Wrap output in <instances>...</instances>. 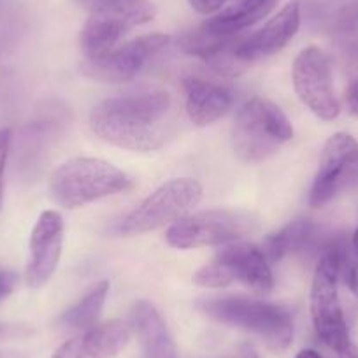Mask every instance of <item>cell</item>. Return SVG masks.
<instances>
[{
	"mask_svg": "<svg viewBox=\"0 0 358 358\" xmlns=\"http://www.w3.org/2000/svg\"><path fill=\"white\" fill-rule=\"evenodd\" d=\"M171 108V95L162 90L113 97L92 109L90 127L113 146L150 153L165 144Z\"/></svg>",
	"mask_w": 358,
	"mask_h": 358,
	"instance_id": "cell-1",
	"label": "cell"
},
{
	"mask_svg": "<svg viewBox=\"0 0 358 358\" xmlns=\"http://www.w3.org/2000/svg\"><path fill=\"white\" fill-rule=\"evenodd\" d=\"M195 308L215 322L255 334L274 350H287L294 341V318L285 306L229 295L199 299Z\"/></svg>",
	"mask_w": 358,
	"mask_h": 358,
	"instance_id": "cell-2",
	"label": "cell"
},
{
	"mask_svg": "<svg viewBox=\"0 0 358 358\" xmlns=\"http://www.w3.org/2000/svg\"><path fill=\"white\" fill-rule=\"evenodd\" d=\"M134 187V179L122 169L99 158H72L53 172L50 195L60 208L76 209L123 194Z\"/></svg>",
	"mask_w": 358,
	"mask_h": 358,
	"instance_id": "cell-3",
	"label": "cell"
},
{
	"mask_svg": "<svg viewBox=\"0 0 358 358\" xmlns=\"http://www.w3.org/2000/svg\"><path fill=\"white\" fill-rule=\"evenodd\" d=\"M294 137V127L281 108L262 97H253L241 108L232 129L234 151L250 164L267 160Z\"/></svg>",
	"mask_w": 358,
	"mask_h": 358,
	"instance_id": "cell-4",
	"label": "cell"
},
{
	"mask_svg": "<svg viewBox=\"0 0 358 358\" xmlns=\"http://www.w3.org/2000/svg\"><path fill=\"white\" fill-rule=\"evenodd\" d=\"M343 239L332 241L323 250L322 258L316 265L311 285V318L316 334L323 344L337 351L351 343L348 323L341 306L339 285L341 278V250Z\"/></svg>",
	"mask_w": 358,
	"mask_h": 358,
	"instance_id": "cell-5",
	"label": "cell"
},
{
	"mask_svg": "<svg viewBox=\"0 0 358 358\" xmlns=\"http://www.w3.org/2000/svg\"><path fill=\"white\" fill-rule=\"evenodd\" d=\"M232 281H241L258 295L273 292V271L260 248L241 241L225 244L211 264L194 274V283L202 288H225Z\"/></svg>",
	"mask_w": 358,
	"mask_h": 358,
	"instance_id": "cell-6",
	"label": "cell"
},
{
	"mask_svg": "<svg viewBox=\"0 0 358 358\" xmlns=\"http://www.w3.org/2000/svg\"><path fill=\"white\" fill-rule=\"evenodd\" d=\"M202 187L192 178L171 179L115 227L118 236H137L178 222L201 202Z\"/></svg>",
	"mask_w": 358,
	"mask_h": 358,
	"instance_id": "cell-7",
	"label": "cell"
},
{
	"mask_svg": "<svg viewBox=\"0 0 358 358\" xmlns=\"http://www.w3.org/2000/svg\"><path fill=\"white\" fill-rule=\"evenodd\" d=\"M253 215L234 209H211L183 216L167 230V243L178 250L225 246L257 230Z\"/></svg>",
	"mask_w": 358,
	"mask_h": 358,
	"instance_id": "cell-8",
	"label": "cell"
},
{
	"mask_svg": "<svg viewBox=\"0 0 358 358\" xmlns=\"http://www.w3.org/2000/svg\"><path fill=\"white\" fill-rule=\"evenodd\" d=\"M355 185H358V141L350 134H334L323 146L309 206L323 208L337 194Z\"/></svg>",
	"mask_w": 358,
	"mask_h": 358,
	"instance_id": "cell-9",
	"label": "cell"
},
{
	"mask_svg": "<svg viewBox=\"0 0 358 358\" xmlns=\"http://www.w3.org/2000/svg\"><path fill=\"white\" fill-rule=\"evenodd\" d=\"M294 88L302 104L323 122L336 120L341 113L334 90L332 65L323 50L308 46L294 62Z\"/></svg>",
	"mask_w": 358,
	"mask_h": 358,
	"instance_id": "cell-10",
	"label": "cell"
},
{
	"mask_svg": "<svg viewBox=\"0 0 358 358\" xmlns=\"http://www.w3.org/2000/svg\"><path fill=\"white\" fill-rule=\"evenodd\" d=\"M171 44L165 34H148L113 48L99 58L86 60L83 65L85 76L102 83H125L136 78L144 65Z\"/></svg>",
	"mask_w": 358,
	"mask_h": 358,
	"instance_id": "cell-11",
	"label": "cell"
},
{
	"mask_svg": "<svg viewBox=\"0 0 358 358\" xmlns=\"http://www.w3.org/2000/svg\"><path fill=\"white\" fill-rule=\"evenodd\" d=\"M64 220L60 213L44 211L34 225L29 243L25 280L30 288H41L55 274L60 262Z\"/></svg>",
	"mask_w": 358,
	"mask_h": 358,
	"instance_id": "cell-12",
	"label": "cell"
},
{
	"mask_svg": "<svg viewBox=\"0 0 358 358\" xmlns=\"http://www.w3.org/2000/svg\"><path fill=\"white\" fill-rule=\"evenodd\" d=\"M299 27H301V2L290 0L262 29L237 41L236 57L244 65L273 57L294 39L295 34L299 32Z\"/></svg>",
	"mask_w": 358,
	"mask_h": 358,
	"instance_id": "cell-13",
	"label": "cell"
},
{
	"mask_svg": "<svg viewBox=\"0 0 358 358\" xmlns=\"http://www.w3.org/2000/svg\"><path fill=\"white\" fill-rule=\"evenodd\" d=\"M130 337V323L122 320L106 322L65 341L51 358H111L129 344Z\"/></svg>",
	"mask_w": 358,
	"mask_h": 358,
	"instance_id": "cell-14",
	"label": "cell"
},
{
	"mask_svg": "<svg viewBox=\"0 0 358 358\" xmlns=\"http://www.w3.org/2000/svg\"><path fill=\"white\" fill-rule=\"evenodd\" d=\"M183 90L187 115L197 127L211 125L232 108V94L216 83L187 78L183 81Z\"/></svg>",
	"mask_w": 358,
	"mask_h": 358,
	"instance_id": "cell-15",
	"label": "cell"
},
{
	"mask_svg": "<svg viewBox=\"0 0 358 358\" xmlns=\"http://www.w3.org/2000/svg\"><path fill=\"white\" fill-rule=\"evenodd\" d=\"M276 4L278 0H230L222 11L206 20L201 29L222 37L239 36L264 20Z\"/></svg>",
	"mask_w": 358,
	"mask_h": 358,
	"instance_id": "cell-16",
	"label": "cell"
},
{
	"mask_svg": "<svg viewBox=\"0 0 358 358\" xmlns=\"http://www.w3.org/2000/svg\"><path fill=\"white\" fill-rule=\"evenodd\" d=\"M134 329L141 339L144 358H176L174 341L160 313L150 302H137L134 308Z\"/></svg>",
	"mask_w": 358,
	"mask_h": 358,
	"instance_id": "cell-17",
	"label": "cell"
},
{
	"mask_svg": "<svg viewBox=\"0 0 358 358\" xmlns=\"http://www.w3.org/2000/svg\"><path fill=\"white\" fill-rule=\"evenodd\" d=\"M132 25L116 16L90 15L81 30V50L86 60L99 58L118 46L120 39L125 36Z\"/></svg>",
	"mask_w": 358,
	"mask_h": 358,
	"instance_id": "cell-18",
	"label": "cell"
},
{
	"mask_svg": "<svg viewBox=\"0 0 358 358\" xmlns=\"http://www.w3.org/2000/svg\"><path fill=\"white\" fill-rule=\"evenodd\" d=\"M313 237H315V225L309 220H295L278 232L265 237L262 253L268 264H278L287 255L304 251L306 248L311 246Z\"/></svg>",
	"mask_w": 358,
	"mask_h": 358,
	"instance_id": "cell-19",
	"label": "cell"
},
{
	"mask_svg": "<svg viewBox=\"0 0 358 358\" xmlns=\"http://www.w3.org/2000/svg\"><path fill=\"white\" fill-rule=\"evenodd\" d=\"M90 15L116 16L134 27L155 18V6L150 0H76Z\"/></svg>",
	"mask_w": 358,
	"mask_h": 358,
	"instance_id": "cell-20",
	"label": "cell"
},
{
	"mask_svg": "<svg viewBox=\"0 0 358 358\" xmlns=\"http://www.w3.org/2000/svg\"><path fill=\"white\" fill-rule=\"evenodd\" d=\"M108 294L109 281H101L90 288L88 294L62 316V325L71 330H86L97 325Z\"/></svg>",
	"mask_w": 358,
	"mask_h": 358,
	"instance_id": "cell-21",
	"label": "cell"
},
{
	"mask_svg": "<svg viewBox=\"0 0 358 358\" xmlns=\"http://www.w3.org/2000/svg\"><path fill=\"white\" fill-rule=\"evenodd\" d=\"M341 276L344 278L351 294L358 297V258L351 253L350 246L344 250L341 257Z\"/></svg>",
	"mask_w": 358,
	"mask_h": 358,
	"instance_id": "cell-22",
	"label": "cell"
},
{
	"mask_svg": "<svg viewBox=\"0 0 358 358\" xmlns=\"http://www.w3.org/2000/svg\"><path fill=\"white\" fill-rule=\"evenodd\" d=\"M9 146H11V130H0V208H2V197H4V171L8 162Z\"/></svg>",
	"mask_w": 358,
	"mask_h": 358,
	"instance_id": "cell-23",
	"label": "cell"
},
{
	"mask_svg": "<svg viewBox=\"0 0 358 358\" xmlns=\"http://www.w3.org/2000/svg\"><path fill=\"white\" fill-rule=\"evenodd\" d=\"M230 0H190L192 8L201 15H216L222 11Z\"/></svg>",
	"mask_w": 358,
	"mask_h": 358,
	"instance_id": "cell-24",
	"label": "cell"
},
{
	"mask_svg": "<svg viewBox=\"0 0 358 358\" xmlns=\"http://www.w3.org/2000/svg\"><path fill=\"white\" fill-rule=\"evenodd\" d=\"M344 101H346L348 111L353 116H358V79L350 83L346 94H344Z\"/></svg>",
	"mask_w": 358,
	"mask_h": 358,
	"instance_id": "cell-25",
	"label": "cell"
},
{
	"mask_svg": "<svg viewBox=\"0 0 358 358\" xmlns=\"http://www.w3.org/2000/svg\"><path fill=\"white\" fill-rule=\"evenodd\" d=\"M16 278L13 276L8 271H2L0 268V301H4L8 295H11L13 288H15Z\"/></svg>",
	"mask_w": 358,
	"mask_h": 358,
	"instance_id": "cell-26",
	"label": "cell"
},
{
	"mask_svg": "<svg viewBox=\"0 0 358 358\" xmlns=\"http://www.w3.org/2000/svg\"><path fill=\"white\" fill-rule=\"evenodd\" d=\"M230 358H260V355L257 353V350L251 344H241Z\"/></svg>",
	"mask_w": 358,
	"mask_h": 358,
	"instance_id": "cell-27",
	"label": "cell"
},
{
	"mask_svg": "<svg viewBox=\"0 0 358 358\" xmlns=\"http://www.w3.org/2000/svg\"><path fill=\"white\" fill-rule=\"evenodd\" d=\"M339 358H358V346L353 343H348L341 351H337Z\"/></svg>",
	"mask_w": 358,
	"mask_h": 358,
	"instance_id": "cell-28",
	"label": "cell"
},
{
	"mask_svg": "<svg viewBox=\"0 0 358 358\" xmlns=\"http://www.w3.org/2000/svg\"><path fill=\"white\" fill-rule=\"evenodd\" d=\"M295 358H323V357L316 350H311V348H308V350L299 351L297 357H295Z\"/></svg>",
	"mask_w": 358,
	"mask_h": 358,
	"instance_id": "cell-29",
	"label": "cell"
},
{
	"mask_svg": "<svg viewBox=\"0 0 358 358\" xmlns=\"http://www.w3.org/2000/svg\"><path fill=\"white\" fill-rule=\"evenodd\" d=\"M350 248H351V253L355 255V257L358 258V229L355 230V234L351 236V243H350Z\"/></svg>",
	"mask_w": 358,
	"mask_h": 358,
	"instance_id": "cell-30",
	"label": "cell"
},
{
	"mask_svg": "<svg viewBox=\"0 0 358 358\" xmlns=\"http://www.w3.org/2000/svg\"><path fill=\"white\" fill-rule=\"evenodd\" d=\"M2 334H4V329H2V327H0V337H2Z\"/></svg>",
	"mask_w": 358,
	"mask_h": 358,
	"instance_id": "cell-31",
	"label": "cell"
}]
</instances>
